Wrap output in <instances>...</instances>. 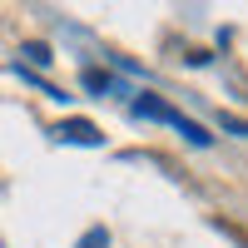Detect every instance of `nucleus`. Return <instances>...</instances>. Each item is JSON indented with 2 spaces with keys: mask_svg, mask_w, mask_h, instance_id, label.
Here are the masks:
<instances>
[{
  "mask_svg": "<svg viewBox=\"0 0 248 248\" xmlns=\"http://www.w3.org/2000/svg\"><path fill=\"white\" fill-rule=\"evenodd\" d=\"M134 109H139V114H149V119H169V124H179V129H184V134H189L194 144H203V139H209V134H203V129H199V124H189V119H184V114H174L169 105H159V99H149V94H144V99H139V105H134Z\"/></svg>",
  "mask_w": 248,
  "mask_h": 248,
  "instance_id": "nucleus-1",
  "label": "nucleus"
},
{
  "mask_svg": "<svg viewBox=\"0 0 248 248\" xmlns=\"http://www.w3.org/2000/svg\"><path fill=\"white\" fill-rule=\"evenodd\" d=\"M55 134H60V139H75V144H99V129H94L90 119H65Z\"/></svg>",
  "mask_w": 248,
  "mask_h": 248,
  "instance_id": "nucleus-2",
  "label": "nucleus"
},
{
  "mask_svg": "<svg viewBox=\"0 0 248 248\" xmlns=\"http://www.w3.org/2000/svg\"><path fill=\"white\" fill-rule=\"evenodd\" d=\"M79 248H105V233H90V238L79 243Z\"/></svg>",
  "mask_w": 248,
  "mask_h": 248,
  "instance_id": "nucleus-3",
  "label": "nucleus"
}]
</instances>
